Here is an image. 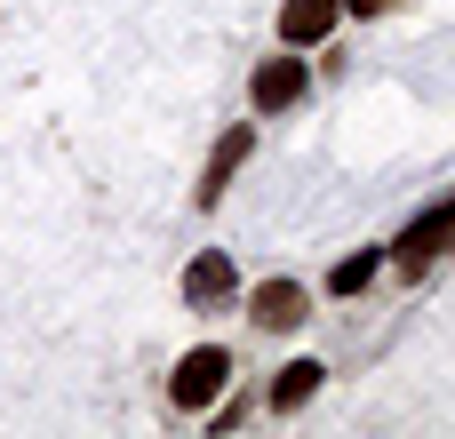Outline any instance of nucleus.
Segmentation results:
<instances>
[{
  "label": "nucleus",
  "instance_id": "nucleus-4",
  "mask_svg": "<svg viewBox=\"0 0 455 439\" xmlns=\"http://www.w3.org/2000/svg\"><path fill=\"white\" fill-rule=\"evenodd\" d=\"M304 88H312L304 56H264V64H256V80H248V104H256V112H288Z\"/></svg>",
  "mask_w": 455,
  "mask_h": 439
},
{
  "label": "nucleus",
  "instance_id": "nucleus-7",
  "mask_svg": "<svg viewBox=\"0 0 455 439\" xmlns=\"http://www.w3.org/2000/svg\"><path fill=\"white\" fill-rule=\"evenodd\" d=\"M336 16H344V0H288L280 8V40L288 48H312V40L336 32Z\"/></svg>",
  "mask_w": 455,
  "mask_h": 439
},
{
  "label": "nucleus",
  "instance_id": "nucleus-1",
  "mask_svg": "<svg viewBox=\"0 0 455 439\" xmlns=\"http://www.w3.org/2000/svg\"><path fill=\"white\" fill-rule=\"evenodd\" d=\"M232 392V352L224 344H192L184 360H176V376H168V400L192 416V408H216Z\"/></svg>",
  "mask_w": 455,
  "mask_h": 439
},
{
  "label": "nucleus",
  "instance_id": "nucleus-8",
  "mask_svg": "<svg viewBox=\"0 0 455 439\" xmlns=\"http://www.w3.org/2000/svg\"><path fill=\"white\" fill-rule=\"evenodd\" d=\"M320 384H328V368H320V360H288V368L272 376V416H296Z\"/></svg>",
  "mask_w": 455,
  "mask_h": 439
},
{
  "label": "nucleus",
  "instance_id": "nucleus-5",
  "mask_svg": "<svg viewBox=\"0 0 455 439\" xmlns=\"http://www.w3.org/2000/svg\"><path fill=\"white\" fill-rule=\"evenodd\" d=\"M248 320H256V328H272V336H288V328H304V320H312V296H304L296 280H264V288L248 296Z\"/></svg>",
  "mask_w": 455,
  "mask_h": 439
},
{
  "label": "nucleus",
  "instance_id": "nucleus-2",
  "mask_svg": "<svg viewBox=\"0 0 455 439\" xmlns=\"http://www.w3.org/2000/svg\"><path fill=\"white\" fill-rule=\"evenodd\" d=\"M440 248H455V192H448V200H432V208L392 240V264H400V272H424Z\"/></svg>",
  "mask_w": 455,
  "mask_h": 439
},
{
  "label": "nucleus",
  "instance_id": "nucleus-3",
  "mask_svg": "<svg viewBox=\"0 0 455 439\" xmlns=\"http://www.w3.org/2000/svg\"><path fill=\"white\" fill-rule=\"evenodd\" d=\"M232 296H240L232 256H224V248H200V256L184 264V304H192V312H224Z\"/></svg>",
  "mask_w": 455,
  "mask_h": 439
},
{
  "label": "nucleus",
  "instance_id": "nucleus-6",
  "mask_svg": "<svg viewBox=\"0 0 455 439\" xmlns=\"http://www.w3.org/2000/svg\"><path fill=\"white\" fill-rule=\"evenodd\" d=\"M248 152H256V128H232V136L208 152V168H200V208H216V200H224V184L240 176V160H248Z\"/></svg>",
  "mask_w": 455,
  "mask_h": 439
},
{
  "label": "nucleus",
  "instance_id": "nucleus-10",
  "mask_svg": "<svg viewBox=\"0 0 455 439\" xmlns=\"http://www.w3.org/2000/svg\"><path fill=\"white\" fill-rule=\"evenodd\" d=\"M344 8H352V16H392L400 0H344Z\"/></svg>",
  "mask_w": 455,
  "mask_h": 439
},
{
  "label": "nucleus",
  "instance_id": "nucleus-9",
  "mask_svg": "<svg viewBox=\"0 0 455 439\" xmlns=\"http://www.w3.org/2000/svg\"><path fill=\"white\" fill-rule=\"evenodd\" d=\"M376 264H384V248H360V256H344V264L328 272V288H336V296H360V288L376 280Z\"/></svg>",
  "mask_w": 455,
  "mask_h": 439
}]
</instances>
